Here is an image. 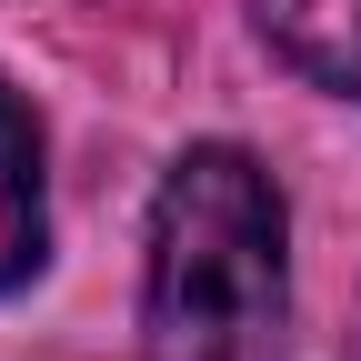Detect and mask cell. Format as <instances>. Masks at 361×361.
Masks as SVG:
<instances>
[{
	"label": "cell",
	"mask_w": 361,
	"mask_h": 361,
	"mask_svg": "<svg viewBox=\"0 0 361 361\" xmlns=\"http://www.w3.org/2000/svg\"><path fill=\"white\" fill-rule=\"evenodd\" d=\"M291 211L241 141H191L161 171L141 261V361H281Z\"/></svg>",
	"instance_id": "1"
},
{
	"label": "cell",
	"mask_w": 361,
	"mask_h": 361,
	"mask_svg": "<svg viewBox=\"0 0 361 361\" xmlns=\"http://www.w3.org/2000/svg\"><path fill=\"white\" fill-rule=\"evenodd\" d=\"M251 20L311 90L361 101V0H251Z\"/></svg>",
	"instance_id": "2"
},
{
	"label": "cell",
	"mask_w": 361,
	"mask_h": 361,
	"mask_svg": "<svg viewBox=\"0 0 361 361\" xmlns=\"http://www.w3.org/2000/svg\"><path fill=\"white\" fill-rule=\"evenodd\" d=\"M51 251V201H40V121L0 80V291H20Z\"/></svg>",
	"instance_id": "3"
},
{
	"label": "cell",
	"mask_w": 361,
	"mask_h": 361,
	"mask_svg": "<svg viewBox=\"0 0 361 361\" xmlns=\"http://www.w3.org/2000/svg\"><path fill=\"white\" fill-rule=\"evenodd\" d=\"M341 361H361V331H351V351H341Z\"/></svg>",
	"instance_id": "4"
}]
</instances>
